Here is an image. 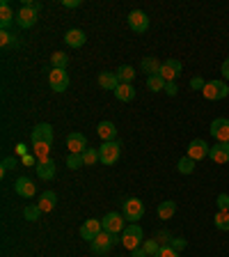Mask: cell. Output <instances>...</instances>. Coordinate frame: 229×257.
I'll use <instances>...</instances> for the list:
<instances>
[{"label":"cell","mask_w":229,"mask_h":257,"mask_svg":"<svg viewBox=\"0 0 229 257\" xmlns=\"http://www.w3.org/2000/svg\"><path fill=\"white\" fill-rule=\"evenodd\" d=\"M39 10H42V5H39V3H30V0H26V3L21 5V10L16 12V26L23 28V30L32 28L35 23H37Z\"/></svg>","instance_id":"1"},{"label":"cell","mask_w":229,"mask_h":257,"mask_svg":"<svg viewBox=\"0 0 229 257\" xmlns=\"http://www.w3.org/2000/svg\"><path fill=\"white\" fill-rule=\"evenodd\" d=\"M202 94H204V99H208V101H222V99H227L229 96L227 80H206Z\"/></svg>","instance_id":"2"},{"label":"cell","mask_w":229,"mask_h":257,"mask_svg":"<svg viewBox=\"0 0 229 257\" xmlns=\"http://www.w3.org/2000/svg\"><path fill=\"white\" fill-rule=\"evenodd\" d=\"M115 243H122V236L110 234V232H101V234H99L90 243V248H92V252H94V255H106V252L112 250V246H115Z\"/></svg>","instance_id":"3"},{"label":"cell","mask_w":229,"mask_h":257,"mask_svg":"<svg viewBox=\"0 0 229 257\" xmlns=\"http://www.w3.org/2000/svg\"><path fill=\"white\" fill-rule=\"evenodd\" d=\"M142 239H144V234H142V227H140L138 223H131L128 227H124L122 246L126 248V250H135V248H140L142 246Z\"/></svg>","instance_id":"4"},{"label":"cell","mask_w":229,"mask_h":257,"mask_svg":"<svg viewBox=\"0 0 229 257\" xmlns=\"http://www.w3.org/2000/svg\"><path fill=\"white\" fill-rule=\"evenodd\" d=\"M119 154H122V145L117 140H110V143H103L99 147V161L103 166H112L119 161Z\"/></svg>","instance_id":"5"},{"label":"cell","mask_w":229,"mask_h":257,"mask_svg":"<svg viewBox=\"0 0 229 257\" xmlns=\"http://www.w3.org/2000/svg\"><path fill=\"white\" fill-rule=\"evenodd\" d=\"M142 214H144V204L140 198H128L124 202V218L126 220L138 223V220H142Z\"/></svg>","instance_id":"6"},{"label":"cell","mask_w":229,"mask_h":257,"mask_svg":"<svg viewBox=\"0 0 229 257\" xmlns=\"http://www.w3.org/2000/svg\"><path fill=\"white\" fill-rule=\"evenodd\" d=\"M128 28L133 32H138V35H142V32L149 30V16L144 14L142 10H133L131 14H128Z\"/></svg>","instance_id":"7"},{"label":"cell","mask_w":229,"mask_h":257,"mask_svg":"<svg viewBox=\"0 0 229 257\" xmlns=\"http://www.w3.org/2000/svg\"><path fill=\"white\" fill-rule=\"evenodd\" d=\"M208 134L215 138V143H229V119L227 117H215L211 122Z\"/></svg>","instance_id":"8"},{"label":"cell","mask_w":229,"mask_h":257,"mask_svg":"<svg viewBox=\"0 0 229 257\" xmlns=\"http://www.w3.org/2000/svg\"><path fill=\"white\" fill-rule=\"evenodd\" d=\"M101 225H103V232H110V234H119L124 232V216L117 214V211H110L101 218Z\"/></svg>","instance_id":"9"},{"label":"cell","mask_w":229,"mask_h":257,"mask_svg":"<svg viewBox=\"0 0 229 257\" xmlns=\"http://www.w3.org/2000/svg\"><path fill=\"white\" fill-rule=\"evenodd\" d=\"M53 138H55V134H53V126H51V124L39 122L37 126L32 128V145H35V143L53 145Z\"/></svg>","instance_id":"10"},{"label":"cell","mask_w":229,"mask_h":257,"mask_svg":"<svg viewBox=\"0 0 229 257\" xmlns=\"http://www.w3.org/2000/svg\"><path fill=\"white\" fill-rule=\"evenodd\" d=\"M48 83H51V90L53 92H67V87H69V74H67V69H51Z\"/></svg>","instance_id":"11"},{"label":"cell","mask_w":229,"mask_h":257,"mask_svg":"<svg viewBox=\"0 0 229 257\" xmlns=\"http://www.w3.org/2000/svg\"><path fill=\"white\" fill-rule=\"evenodd\" d=\"M208 150H211V147H208L202 138H195V140H190V145H188L186 156H190V159L197 163V161H202V159H208Z\"/></svg>","instance_id":"12"},{"label":"cell","mask_w":229,"mask_h":257,"mask_svg":"<svg viewBox=\"0 0 229 257\" xmlns=\"http://www.w3.org/2000/svg\"><path fill=\"white\" fill-rule=\"evenodd\" d=\"M103 232V225H101V220H96V218H90V220H85V223L80 225V236L85 241H94L96 236Z\"/></svg>","instance_id":"13"},{"label":"cell","mask_w":229,"mask_h":257,"mask_svg":"<svg viewBox=\"0 0 229 257\" xmlns=\"http://www.w3.org/2000/svg\"><path fill=\"white\" fill-rule=\"evenodd\" d=\"M181 69H183V64L179 62L176 58H170V60H165V62H163V67H160V76H163V78L170 83V80H176V78H179Z\"/></svg>","instance_id":"14"},{"label":"cell","mask_w":229,"mask_h":257,"mask_svg":"<svg viewBox=\"0 0 229 257\" xmlns=\"http://www.w3.org/2000/svg\"><path fill=\"white\" fill-rule=\"evenodd\" d=\"M208 159L213 161V163H218V166L229 163V143H215L208 150Z\"/></svg>","instance_id":"15"},{"label":"cell","mask_w":229,"mask_h":257,"mask_svg":"<svg viewBox=\"0 0 229 257\" xmlns=\"http://www.w3.org/2000/svg\"><path fill=\"white\" fill-rule=\"evenodd\" d=\"M14 191H16V195H21V198H26V200H30L35 193H37V186L32 184V179H28V177H19L14 182Z\"/></svg>","instance_id":"16"},{"label":"cell","mask_w":229,"mask_h":257,"mask_svg":"<svg viewBox=\"0 0 229 257\" xmlns=\"http://www.w3.org/2000/svg\"><path fill=\"white\" fill-rule=\"evenodd\" d=\"M67 147H69V154H83L87 150V138L83 134H69L67 136Z\"/></svg>","instance_id":"17"},{"label":"cell","mask_w":229,"mask_h":257,"mask_svg":"<svg viewBox=\"0 0 229 257\" xmlns=\"http://www.w3.org/2000/svg\"><path fill=\"white\" fill-rule=\"evenodd\" d=\"M87 37H85V32L80 30V28H71V30H67V35H64V44L69 48H80V46H85Z\"/></svg>","instance_id":"18"},{"label":"cell","mask_w":229,"mask_h":257,"mask_svg":"<svg viewBox=\"0 0 229 257\" xmlns=\"http://www.w3.org/2000/svg\"><path fill=\"white\" fill-rule=\"evenodd\" d=\"M96 134H99V138H101L103 143H110V140L117 138V126L112 122H101L96 126Z\"/></svg>","instance_id":"19"},{"label":"cell","mask_w":229,"mask_h":257,"mask_svg":"<svg viewBox=\"0 0 229 257\" xmlns=\"http://www.w3.org/2000/svg\"><path fill=\"white\" fill-rule=\"evenodd\" d=\"M99 85L103 87V90H117L119 87V78H117V74L115 71H101L99 74Z\"/></svg>","instance_id":"20"},{"label":"cell","mask_w":229,"mask_h":257,"mask_svg":"<svg viewBox=\"0 0 229 257\" xmlns=\"http://www.w3.org/2000/svg\"><path fill=\"white\" fill-rule=\"evenodd\" d=\"M37 177H39V179H44V182L53 179V177H55V161L48 159V161L37 163Z\"/></svg>","instance_id":"21"},{"label":"cell","mask_w":229,"mask_h":257,"mask_svg":"<svg viewBox=\"0 0 229 257\" xmlns=\"http://www.w3.org/2000/svg\"><path fill=\"white\" fill-rule=\"evenodd\" d=\"M14 21H16V16H14V12H12L10 3L3 0V3H0V26H3V30H7Z\"/></svg>","instance_id":"22"},{"label":"cell","mask_w":229,"mask_h":257,"mask_svg":"<svg viewBox=\"0 0 229 257\" xmlns=\"http://www.w3.org/2000/svg\"><path fill=\"white\" fill-rule=\"evenodd\" d=\"M115 96H117V101H133L135 99V87L131 83H119V87L115 90Z\"/></svg>","instance_id":"23"},{"label":"cell","mask_w":229,"mask_h":257,"mask_svg":"<svg viewBox=\"0 0 229 257\" xmlns=\"http://www.w3.org/2000/svg\"><path fill=\"white\" fill-rule=\"evenodd\" d=\"M39 209L42 211H53L55 204H58V195H55L53 191H44L42 195H39Z\"/></svg>","instance_id":"24"},{"label":"cell","mask_w":229,"mask_h":257,"mask_svg":"<svg viewBox=\"0 0 229 257\" xmlns=\"http://www.w3.org/2000/svg\"><path fill=\"white\" fill-rule=\"evenodd\" d=\"M156 211H158V218L160 220H170L172 216H174V211H176V202H174V200H165V202L158 204V209H156Z\"/></svg>","instance_id":"25"},{"label":"cell","mask_w":229,"mask_h":257,"mask_svg":"<svg viewBox=\"0 0 229 257\" xmlns=\"http://www.w3.org/2000/svg\"><path fill=\"white\" fill-rule=\"evenodd\" d=\"M32 154H35L37 163H42V161H48V159H51V145L35 143V145H32Z\"/></svg>","instance_id":"26"},{"label":"cell","mask_w":229,"mask_h":257,"mask_svg":"<svg viewBox=\"0 0 229 257\" xmlns=\"http://www.w3.org/2000/svg\"><path fill=\"white\" fill-rule=\"evenodd\" d=\"M165 85H167V80L163 78L160 74H156V76H147V87H149L151 92H165Z\"/></svg>","instance_id":"27"},{"label":"cell","mask_w":229,"mask_h":257,"mask_svg":"<svg viewBox=\"0 0 229 257\" xmlns=\"http://www.w3.org/2000/svg\"><path fill=\"white\" fill-rule=\"evenodd\" d=\"M160 67H163V64H160L156 58H142V71L144 74L156 76V74H160Z\"/></svg>","instance_id":"28"},{"label":"cell","mask_w":229,"mask_h":257,"mask_svg":"<svg viewBox=\"0 0 229 257\" xmlns=\"http://www.w3.org/2000/svg\"><path fill=\"white\" fill-rule=\"evenodd\" d=\"M51 67H53V69H67V67H69V55L62 53V51L53 53L51 55Z\"/></svg>","instance_id":"29"},{"label":"cell","mask_w":229,"mask_h":257,"mask_svg":"<svg viewBox=\"0 0 229 257\" xmlns=\"http://www.w3.org/2000/svg\"><path fill=\"white\" fill-rule=\"evenodd\" d=\"M115 74H117L119 83H131V80L135 78V69L131 67V64H122V67H119Z\"/></svg>","instance_id":"30"},{"label":"cell","mask_w":229,"mask_h":257,"mask_svg":"<svg viewBox=\"0 0 229 257\" xmlns=\"http://www.w3.org/2000/svg\"><path fill=\"white\" fill-rule=\"evenodd\" d=\"M213 225H215V230H220V232H229V211H215Z\"/></svg>","instance_id":"31"},{"label":"cell","mask_w":229,"mask_h":257,"mask_svg":"<svg viewBox=\"0 0 229 257\" xmlns=\"http://www.w3.org/2000/svg\"><path fill=\"white\" fill-rule=\"evenodd\" d=\"M195 166H197V163H195L190 156H181V159H179V163H176V170L181 172V175H192Z\"/></svg>","instance_id":"32"},{"label":"cell","mask_w":229,"mask_h":257,"mask_svg":"<svg viewBox=\"0 0 229 257\" xmlns=\"http://www.w3.org/2000/svg\"><path fill=\"white\" fill-rule=\"evenodd\" d=\"M0 46H3V48L19 46V42H16V37H14V35H12L10 30H0Z\"/></svg>","instance_id":"33"},{"label":"cell","mask_w":229,"mask_h":257,"mask_svg":"<svg viewBox=\"0 0 229 257\" xmlns=\"http://www.w3.org/2000/svg\"><path fill=\"white\" fill-rule=\"evenodd\" d=\"M142 248H144V252H147L149 257H156V255H158V250H160L163 246H160L156 239H147V241L142 243Z\"/></svg>","instance_id":"34"},{"label":"cell","mask_w":229,"mask_h":257,"mask_svg":"<svg viewBox=\"0 0 229 257\" xmlns=\"http://www.w3.org/2000/svg\"><path fill=\"white\" fill-rule=\"evenodd\" d=\"M44 211L39 209V204H30V207L23 209V216H26V220H39V216H42Z\"/></svg>","instance_id":"35"},{"label":"cell","mask_w":229,"mask_h":257,"mask_svg":"<svg viewBox=\"0 0 229 257\" xmlns=\"http://www.w3.org/2000/svg\"><path fill=\"white\" fill-rule=\"evenodd\" d=\"M80 166H85L83 163V154H67V168L69 170H78Z\"/></svg>","instance_id":"36"},{"label":"cell","mask_w":229,"mask_h":257,"mask_svg":"<svg viewBox=\"0 0 229 257\" xmlns=\"http://www.w3.org/2000/svg\"><path fill=\"white\" fill-rule=\"evenodd\" d=\"M96 161H99V150H92V147H87V150L83 152V163H85V166H94Z\"/></svg>","instance_id":"37"},{"label":"cell","mask_w":229,"mask_h":257,"mask_svg":"<svg viewBox=\"0 0 229 257\" xmlns=\"http://www.w3.org/2000/svg\"><path fill=\"white\" fill-rule=\"evenodd\" d=\"M215 204H218V211H229V195L227 193H220L215 198Z\"/></svg>","instance_id":"38"},{"label":"cell","mask_w":229,"mask_h":257,"mask_svg":"<svg viewBox=\"0 0 229 257\" xmlns=\"http://www.w3.org/2000/svg\"><path fill=\"white\" fill-rule=\"evenodd\" d=\"M16 163H19V161H16L14 156H7V159H3V168H0V175L5 177V172L12 170V168H16Z\"/></svg>","instance_id":"39"},{"label":"cell","mask_w":229,"mask_h":257,"mask_svg":"<svg viewBox=\"0 0 229 257\" xmlns=\"http://www.w3.org/2000/svg\"><path fill=\"white\" fill-rule=\"evenodd\" d=\"M170 246H172V248H174V250H176V252H179V250H183V248H186V246H188V241H186V239H181V236H174V239H172V241H170Z\"/></svg>","instance_id":"40"},{"label":"cell","mask_w":229,"mask_h":257,"mask_svg":"<svg viewBox=\"0 0 229 257\" xmlns=\"http://www.w3.org/2000/svg\"><path fill=\"white\" fill-rule=\"evenodd\" d=\"M156 257H179V252H176L172 246H163V248L158 250V255H156Z\"/></svg>","instance_id":"41"},{"label":"cell","mask_w":229,"mask_h":257,"mask_svg":"<svg viewBox=\"0 0 229 257\" xmlns=\"http://www.w3.org/2000/svg\"><path fill=\"white\" fill-rule=\"evenodd\" d=\"M204 85H206V80H204L202 76H195V78L190 80V87H192V90H199V92H202Z\"/></svg>","instance_id":"42"},{"label":"cell","mask_w":229,"mask_h":257,"mask_svg":"<svg viewBox=\"0 0 229 257\" xmlns=\"http://www.w3.org/2000/svg\"><path fill=\"white\" fill-rule=\"evenodd\" d=\"M156 241H158V243H160V246H170V232H165V230H163V232H158V234H156Z\"/></svg>","instance_id":"43"},{"label":"cell","mask_w":229,"mask_h":257,"mask_svg":"<svg viewBox=\"0 0 229 257\" xmlns=\"http://www.w3.org/2000/svg\"><path fill=\"white\" fill-rule=\"evenodd\" d=\"M176 92H179V87H176V80H170L165 85V94L167 96H176Z\"/></svg>","instance_id":"44"},{"label":"cell","mask_w":229,"mask_h":257,"mask_svg":"<svg viewBox=\"0 0 229 257\" xmlns=\"http://www.w3.org/2000/svg\"><path fill=\"white\" fill-rule=\"evenodd\" d=\"M62 7H67V10H76V7H80V0H62Z\"/></svg>","instance_id":"45"},{"label":"cell","mask_w":229,"mask_h":257,"mask_svg":"<svg viewBox=\"0 0 229 257\" xmlns=\"http://www.w3.org/2000/svg\"><path fill=\"white\" fill-rule=\"evenodd\" d=\"M220 74H222L224 80H229V58L222 62V67H220Z\"/></svg>","instance_id":"46"},{"label":"cell","mask_w":229,"mask_h":257,"mask_svg":"<svg viewBox=\"0 0 229 257\" xmlns=\"http://www.w3.org/2000/svg\"><path fill=\"white\" fill-rule=\"evenodd\" d=\"M21 161L26 163V166H37V159H35V154H26Z\"/></svg>","instance_id":"47"},{"label":"cell","mask_w":229,"mask_h":257,"mask_svg":"<svg viewBox=\"0 0 229 257\" xmlns=\"http://www.w3.org/2000/svg\"><path fill=\"white\" fill-rule=\"evenodd\" d=\"M131 257H149L147 252H144V248L140 246V248H135V250H131Z\"/></svg>","instance_id":"48"},{"label":"cell","mask_w":229,"mask_h":257,"mask_svg":"<svg viewBox=\"0 0 229 257\" xmlns=\"http://www.w3.org/2000/svg\"><path fill=\"white\" fill-rule=\"evenodd\" d=\"M16 152H19L21 156H26L28 154V147H26V145H19V150H16Z\"/></svg>","instance_id":"49"}]
</instances>
